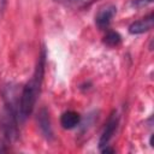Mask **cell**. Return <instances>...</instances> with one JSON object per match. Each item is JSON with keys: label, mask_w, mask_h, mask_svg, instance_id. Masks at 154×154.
Returning a JSON list of instances; mask_svg holds the SVG:
<instances>
[{"label": "cell", "mask_w": 154, "mask_h": 154, "mask_svg": "<svg viewBox=\"0 0 154 154\" xmlns=\"http://www.w3.org/2000/svg\"><path fill=\"white\" fill-rule=\"evenodd\" d=\"M45 64H46V54H45V49H42V52L38 55L34 75L30 78V81L24 85V88L19 95L18 117H19L20 123H23L34 111L37 96H38L40 90H41L42 81H43Z\"/></svg>", "instance_id": "1"}, {"label": "cell", "mask_w": 154, "mask_h": 154, "mask_svg": "<svg viewBox=\"0 0 154 154\" xmlns=\"http://www.w3.org/2000/svg\"><path fill=\"white\" fill-rule=\"evenodd\" d=\"M118 124H119V118H118V114L116 111H113L111 113V116L108 117V120L105 125V129L100 136V140H99V148L102 149L103 147L108 146L109 141L112 140L117 128H118Z\"/></svg>", "instance_id": "2"}, {"label": "cell", "mask_w": 154, "mask_h": 154, "mask_svg": "<svg viewBox=\"0 0 154 154\" xmlns=\"http://www.w3.org/2000/svg\"><path fill=\"white\" fill-rule=\"evenodd\" d=\"M116 13H117V7L113 6V5H107V6L102 7L97 12V14L95 17L96 26L99 29H101V30L107 29L109 26V24H111L112 18L116 16Z\"/></svg>", "instance_id": "3"}, {"label": "cell", "mask_w": 154, "mask_h": 154, "mask_svg": "<svg viewBox=\"0 0 154 154\" xmlns=\"http://www.w3.org/2000/svg\"><path fill=\"white\" fill-rule=\"evenodd\" d=\"M153 24H154V16L153 13H149L144 18H141L131 23L129 25V32L131 35H140V34L147 32L153 28Z\"/></svg>", "instance_id": "4"}, {"label": "cell", "mask_w": 154, "mask_h": 154, "mask_svg": "<svg viewBox=\"0 0 154 154\" xmlns=\"http://www.w3.org/2000/svg\"><path fill=\"white\" fill-rule=\"evenodd\" d=\"M37 124H38V128H40L42 135L47 140H52L53 138V129H52L49 113L46 108H41L38 111V113H37Z\"/></svg>", "instance_id": "5"}, {"label": "cell", "mask_w": 154, "mask_h": 154, "mask_svg": "<svg viewBox=\"0 0 154 154\" xmlns=\"http://www.w3.org/2000/svg\"><path fill=\"white\" fill-rule=\"evenodd\" d=\"M79 122H81V116L75 111H66L60 117V125L67 130L76 128L79 124Z\"/></svg>", "instance_id": "6"}, {"label": "cell", "mask_w": 154, "mask_h": 154, "mask_svg": "<svg viewBox=\"0 0 154 154\" xmlns=\"http://www.w3.org/2000/svg\"><path fill=\"white\" fill-rule=\"evenodd\" d=\"M122 42V36L117 31H107L103 36V43L108 47H117Z\"/></svg>", "instance_id": "7"}, {"label": "cell", "mask_w": 154, "mask_h": 154, "mask_svg": "<svg viewBox=\"0 0 154 154\" xmlns=\"http://www.w3.org/2000/svg\"><path fill=\"white\" fill-rule=\"evenodd\" d=\"M153 0H134L132 1V6L135 7H144L149 4H152Z\"/></svg>", "instance_id": "8"}, {"label": "cell", "mask_w": 154, "mask_h": 154, "mask_svg": "<svg viewBox=\"0 0 154 154\" xmlns=\"http://www.w3.org/2000/svg\"><path fill=\"white\" fill-rule=\"evenodd\" d=\"M6 4H7V0H0V11H1V12L5 11Z\"/></svg>", "instance_id": "9"}]
</instances>
